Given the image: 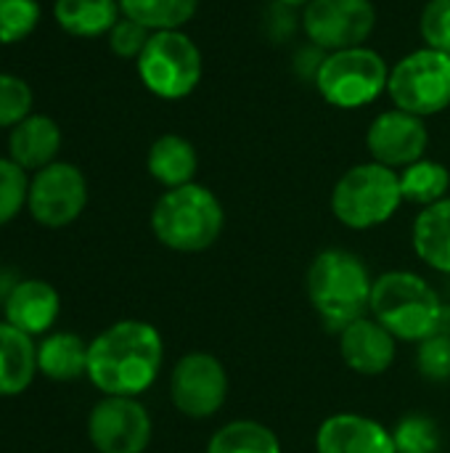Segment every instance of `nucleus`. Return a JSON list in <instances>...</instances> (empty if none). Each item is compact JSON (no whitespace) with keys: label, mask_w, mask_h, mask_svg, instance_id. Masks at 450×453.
I'll use <instances>...</instances> for the list:
<instances>
[{"label":"nucleus","mask_w":450,"mask_h":453,"mask_svg":"<svg viewBox=\"0 0 450 453\" xmlns=\"http://www.w3.org/2000/svg\"><path fill=\"white\" fill-rule=\"evenodd\" d=\"M88 204V183L80 167L69 162H53L34 173L29 180L27 207L32 218L45 228H64L74 223Z\"/></svg>","instance_id":"9d476101"},{"label":"nucleus","mask_w":450,"mask_h":453,"mask_svg":"<svg viewBox=\"0 0 450 453\" xmlns=\"http://www.w3.org/2000/svg\"><path fill=\"white\" fill-rule=\"evenodd\" d=\"M416 364H419L422 377H427L432 382L450 380V337L432 334V337L422 340L419 353H416Z\"/></svg>","instance_id":"7c9ffc66"},{"label":"nucleus","mask_w":450,"mask_h":453,"mask_svg":"<svg viewBox=\"0 0 450 453\" xmlns=\"http://www.w3.org/2000/svg\"><path fill=\"white\" fill-rule=\"evenodd\" d=\"M58 292L40 279H27L11 287L5 297V324L21 329L29 337L45 334L58 319Z\"/></svg>","instance_id":"dca6fc26"},{"label":"nucleus","mask_w":450,"mask_h":453,"mask_svg":"<svg viewBox=\"0 0 450 453\" xmlns=\"http://www.w3.org/2000/svg\"><path fill=\"white\" fill-rule=\"evenodd\" d=\"M61 149V130L48 114H29L8 135V157L24 170H42L56 162Z\"/></svg>","instance_id":"f3484780"},{"label":"nucleus","mask_w":450,"mask_h":453,"mask_svg":"<svg viewBox=\"0 0 450 453\" xmlns=\"http://www.w3.org/2000/svg\"><path fill=\"white\" fill-rule=\"evenodd\" d=\"M90 345L69 332H56L37 345V372L56 382H72L88 374Z\"/></svg>","instance_id":"aec40b11"},{"label":"nucleus","mask_w":450,"mask_h":453,"mask_svg":"<svg viewBox=\"0 0 450 453\" xmlns=\"http://www.w3.org/2000/svg\"><path fill=\"white\" fill-rule=\"evenodd\" d=\"M371 287L374 281L366 265L345 250L321 252L308 271L310 303L332 332H342L363 319L371 303Z\"/></svg>","instance_id":"f03ea898"},{"label":"nucleus","mask_w":450,"mask_h":453,"mask_svg":"<svg viewBox=\"0 0 450 453\" xmlns=\"http://www.w3.org/2000/svg\"><path fill=\"white\" fill-rule=\"evenodd\" d=\"M419 32L427 48L450 56V0H430L419 19Z\"/></svg>","instance_id":"c756f323"},{"label":"nucleus","mask_w":450,"mask_h":453,"mask_svg":"<svg viewBox=\"0 0 450 453\" xmlns=\"http://www.w3.org/2000/svg\"><path fill=\"white\" fill-rule=\"evenodd\" d=\"M228 395V374L223 364L210 353H188L183 356L170 380V398L183 417L207 419L225 403Z\"/></svg>","instance_id":"9b49d317"},{"label":"nucleus","mask_w":450,"mask_h":453,"mask_svg":"<svg viewBox=\"0 0 450 453\" xmlns=\"http://www.w3.org/2000/svg\"><path fill=\"white\" fill-rule=\"evenodd\" d=\"M119 0H56L53 16L58 27L72 37L109 35L119 21Z\"/></svg>","instance_id":"412c9836"},{"label":"nucleus","mask_w":450,"mask_h":453,"mask_svg":"<svg viewBox=\"0 0 450 453\" xmlns=\"http://www.w3.org/2000/svg\"><path fill=\"white\" fill-rule=\"evenodd\" d=\"M403 202L400 175L379 162L350 167L332 191L334 218L355 231H369L387 223Z\"/></svg>","instance_id":"39448f33"},{"label":"nucleus","mask_w":450,"mask_h":453,"mask_svg":"<svg viewBox=\"0 0 450 453\" xmlns=\"http://www.w3.org/2000/svg\"><path fill=\"white\" fill-rule=\"evenodd\" d=\"M159 332L146 321H117L90 342L88 377L103 395L135 398L162 369Z\"/></svg>","instance_id":"f257e3e1"},{"label":"nucleus","mask_w":450,"mask_h":453,"mask_svg":"<svg viewBox=\"0 0 450 453\" xmlns=\"http://www.w3.org/2000/svg\"><path fill=\"white\" fill-rule=\"evenodd\" d=\"M135 64L146 90L164 101L186 98L202 80V50L180 29L151 32Z\"/></svg>","instance_id":"0eeeda50"},{"label":"nucleus","mask_w":450,"mask_h":453,"mask_svg":"<svg viewBox=\"0 0 450 453\" xmlns=\"http://www.w3.org/2000/svg\"><path fill=\"white\" fill-rule=\"evenodd\" d=\"M40 24L37 0H0V45L27 40Z\"/></svg>","instance_id":"bb28decb"},{"label":"nucleus","mask_w":450,"mask_h":453,"mask_svg":"<svg viewBox=\"0 0 450 453\" xmlns=\"http://www.w3.org/2000/svg\"><path fill=\"white\" fill-rule=\"evenodd\" d=\"M207 453H281V443L271 427L252 419H239L220 427L210 438Z\"/></svg>","instance_id":"5701e85b"},{"label":"nucleus","mask_w":450,"mask_h":453,"mask_svg":"<svg viewBox=\"0 0 450 453\" xmlns=\"http://www.w3.org/2000/svg\"><path fill=\"white\" fill-rule=\"evenodd\" d=\"M149 37H151V29H146L143 24H138L127 16H119V21L109 32V48L119 58H135L138 61Z\"/></svg>","instance_id":"2f4dec72"},{"label":"nucleus","mask_w":450,"mask_h":453,"mask_svg":"<svg viewBox=\"0 0 450 453\" xmlns=\"http://www.w3.org/2000/svg\"><path fill=\"white\" fill-rule=\"evenodd\" d=\"M146 165H149V173L156 183H162L167 188H178V186L194 183L199 157H196V149L188 138L167 133L151 143Z\"/></svg>","instance_id":"6ab92c4d"},{"label":"nucleus","mask_w":450,"mask_h":453,"mask_svg":"<svg viewBox=\"0 0 450 453\" xmlns=\"http://www.w3.org/2000/svg\"><path fill=\"white\" fill-rule=\"evenodd\" d=\"M377 321L400 340L422 342L435 334L443 303L435 289L416 273L390 271L371 287V303Z\"/></svg>","instance_id":"20e7f679"},{"label":"nucleus","mask_w":450,"mask_h":453,"mask_svg":"<svg viewBox=\"0 0 450 453\" xmlns=\"http://www.w3.org/2000/svg\"><path fill=\"white\" fill-rule=\"evenodd\" d=\"M387 93L395 109L416 117L440 114L450 106V56L435 48H419L390 69Z\"/></svg>","instance_id":"6e6552de"},{"label":"nucleus","mask_w":450,"mask_h":453,"mask_svg":"<svg viewBox=\"0 0 450 453\" xmlns=\"http://www.w3.org/2000/svg\"><path fill=\"white\" fill-rule=\"evenodd\" d=\"M393 441L398 453H440L443 449L440 427L424 414H408L400 419L393 430Z\"/></svg>","instance_id":"a878e982"},{"label":"nucleus","mask_w":450,"mask_h":453,"mask_svg":"<svg viewBox=\"0 0 450 453\" xmlns=\"http://www.w3.org/2000/svg\"><path fill=\"white\" fill-rule=\"evenodd\" d=\"M32 88L16 74L0 72V127H16L32 114Z\"/></svg>","instance_id":"c85d7f7f"},{"label":"nucleus","mask_w":450,"mask_h":453,"mask_svg":"<svg viewBox=\"0 0 450 453\" xmlns=\"http://www.w3.org/2000/svg\"><path fill=\"white\" fill-rule=\"evenodd\" d=\"M414 250L435 271L450 273V199L424 207L414 223Z\"/></svg>","instance_id":"4be33fe9"},{"label":"nucleus","mask_w":450,"mask_h":453,"mask_svg":"<svg viewBox=\"0 0 450 453\" xmlns=\"http://www.w3.org/2000/svg\"><path fill=\"white\" fill-rule=\"evenodd\" d=\"M390 82V66L366 45L329 53L316 72L318 93L337 109H361L374 104Z\"/></svg>","instance_id":"423d86ee"},{"label":"nucleus","mask_w":450,"mask_h":453,"mask_svg":"<svg viewBox=\"0 0 450 453\" xmlns=\"http://www.w3.org/2000/svg\"><path fill=\"white\" fill-rule=\"evenodd\" d=\"M339 353L355 374L377 377L395 361V337L377 319H358L339 332Z\"/></svg>","instance_id":"2eb2a0df"},{"label":"nucleus","mask_w":450,"mask_h":453,"mask_svg":"<svg viewBox=\"0 0 450 453\" xmlns=\"http://www.w3.org/2000/svg\"><path fill=\"white\" fill-rule=\"evenodd\" d=\"M278 5H286V8H305L310 0H276Z\"/></svg>","instance_id":"72a5a7b5"},{"label":"nucleus","mask_w":450,"mask_h":453,"mask_svg":"<svg viewBox=\"0 0 450 453\" xmlns=\"http://www.w3.org/2000/svg\"><path fill=\"white\" fill-rule=\"evenodd\" d=\"M450 186V173L446 165L432 162V159H419L400 173V191L406 202L414 204H435L446 199V191Z\"/></svg>","instance_id":"393cba45"},{"label":"nucleus","mask_w":450,"mask_h":453,"mask_svg":"<svg viewBox=\"0 0 450 453\" xmlns=\"http://www.w3.org/2000/svg\"><path fill=\"white\" fill-rule=\"evenodd\" d=\"M427 143H430V133L424 119L403 109L382 111L366 133V146L374 162L393 170L424 159Z\"/></svg>","instance_id":"ddd939ff"},{"label":"nucleus","mask_w":450,"mask_h":453,"mask_svg":"<svg viewBox=\"0 0 450 453\" xmlns=\"http://www.w3.org/2000/svg\"><path fill=\"white\" fill-rule=\"evenodd\" d=\"M223 223L220 199L199 183L167 188L151 210L154 236L175 252H202L212 247Z\"/></svg>","instance_id":"7ed1b4c3"},{"label":"nucleus","mask_w":450,"mask_h":453,"mask_svg":"<svg viewBox=\"0 0 450 453\" xmlns=\"http://www.w3.org/2000/svg\"><path fill=\"white\" fill-rule=\"evenodd\" d=\"M37 372V348L29 334L0 324V395H21Z\"/></svg>","instance_id":"a211bd4d"},{"label":"nucleus","mask_w":450,"mask_h":453,"mask_svg":"<svg viewBox=\"0 0 450 453\" xmlns=\"http://www.w3.org/2000/svg\"><path fill=\"white\" fill-rule=\"evenodd\" d=\"M435 334H446V337H450V305H443V313H440V319H438Z\"/></svg>","instance_id":"473e14b6"},{"label":"nucleus","mask_w":450,"mask_h":453,"mask_svg":"<svg viewBox=\"0 0 450 453\" xmlns=\"http://www.w3.org/2000/svg\"><path fill=\"white\" fill-rule=\"evenodd\" d=\"M29 196L27 170L19 167L11 157H0V226L11 223Z\"/></svg>","instance_id":"cd10ccee"},{"label":"nucleus","mask_w":450,"mask_h":453,"mask_svg":"<svg viewBox=\"0 0 450 453\" xmlns=\"http://www.w3.org/2000/svg\"><path fill=\"white\" fill-rule=\"evenodd\" d=\"M377 27L371 0H310L302 8V29L321 50H345L363 45Z\"/></svg>","instance_id":"1a4fd4ad"},{"label":"nucleus","mask_w":450,"mask_h":453,"mask_svg":"<svg viewBox=\"0 0 450 453\" xmlns=\"http://www.w3.org/2000/svg\"><path fill=\"white\" fill-rule=\"evenodd\" d=\"M88 438L98 453H143L151 443V417L135 398L106 395L90 411Z\"/></svg>","instance_id":"f8f14e48"},{"label":"nucleus","mask_w":450,"mask_h":453,"mask_svg":"<svg viewBox=\"0 0 450 453\" xmlns=\"http://www.w3.org/2000/svg\"><path fill=\"white\" fill-rule=\"evenodd\" d=\"M318 453H398L393 433L361 414H334L316 433Z\"/></svg>","instance_id":"4468645a"},{"label":"nucleus","mask_w":450,"mask_h":453,"mask_svg":"<svg viewBox=\"0 0 450 453\" xmlns=\"http://www.w3.org/2000/svg\"><path fill=\"white\" fill-rule=\"evenodd\" d=\"M122 16L143 24L151 32L180 29L199 8V0H119Z\"/></svg>","instance_id":"b1692460"}]
</instances>
